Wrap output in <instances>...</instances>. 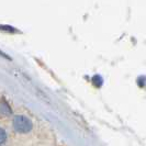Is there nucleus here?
Listing matches in <instances>:
<instances>
[{
	"label": "nucleus",
	"mask_w": 146,
	"mask_h": 146,
	"mask_svg": "<svg viewBox=\"0 0 146 146\" xmlns=\"http://www.w3.org/2000/svg\"><path fill=\"white\" fill-rule=\"evenodd\" d=\"M12 126L15 132L21 134L29 133L33 129V124L30 121V119L24 115H15L12 120Z\"/></svg>",
	"instance_id": "obj_1"
},
{
	"label": "nucleus",
	"mask_w": 146,
	"mask_h": 146,
	"mask_svg": "<svg viewBox=\"0 0 146 146\" xmlns=\"http://www.w3.org/2000/svg\"><path fill=\"white\" fill-rule=\"evenodd\" d=\"M7 132L2 127H0V146H3L7 142Z\"/></svg>",
	"instance_id": "obj_2"
},
{
	"label": "nucleus",
	"mask_w": 146,
	"mask_h": 146,
	"mask_svg": "<svg viewBox=\"0 0 146 146\" xmlns=\"http://www.w3.org/2000/svg\"><path fill=\"white\" fill-rule=\"evenodd\" d=\"M0 111L2 112V113H10L11 112V110H10V108H9V106L7 104V102H2L1 104H0Z\"/></svg>",
	"instance_id": "obj_3"
},
{
	"label": "nucleus",
	"mask_w": 146,
	"mask_h": 146,
	"mask_svg": "<svg viewBox=\"0 0 146 146\" xmlns=\"http://www.w3.org/2000/svg\"><path fill=\"white\" fill-rule=\"evenodd\" d=\"M0 30H1V31H7V32H10V33H13L15 31L13 28L8 27V25H1V27H0Z\"/></svg>",
	"instance_id": "obj_4"
}]
</instances>
